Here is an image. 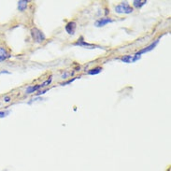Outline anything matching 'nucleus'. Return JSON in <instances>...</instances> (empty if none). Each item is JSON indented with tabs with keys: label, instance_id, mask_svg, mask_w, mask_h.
Here are the masks:
<instances>
[{
	"label": "nucleus",
	"instance_id": "nucleus-1",
	"mask_svg": "<svg viewBox=\"0 0 171 171\" xmlns=\"http://www.w3.org/2000/svg\"><path fill=\"white\" fill-rule=\"evenodd\" d=\"M133 8H131V6L128 4V2H122L121 4L118 6H116L115 8V11L117 13H125V14H129V13L133 12Z\"/></svg>",
	"mask_w": 171,
	"mask_h": 171
},
{
	"label": "nucleus",
	"instance_id": "nucleus-2",
	"mask_svg": "<svg viewBox=\"0 0 171 171\" xmlns=\"http://www.w3.org/2000/svg\"><path fill=\"white\" fill-rule=\"evenodd\" d=\"M31 35H32L33 39H34L36 43H41L44 41L46 38V36L42 33V31H40L39 29L36 28V27L31 29Z\"/></svg>",
	"mask_w": 171,
	"mask_h": 171
},
{
	"label": "nucleus",
	"instance_id": "nucleus-3",
	"mask_svg": "<svg viewBox=\"0 0 171 171\" xmlns=\"http://www.w3.org/2000/svg\"><path fill=\"white\" fill-rule=\"evenodd\" d=\"M158 42H159V39H156L155 41L152 42V44L149 45L148 47H146V48H144V49H142V50H140V51H139V52H137L136 54H135V56L133 57L132 61H133V62H136L137 59H139V58H140V55H141L142 53L148 52H150V51H152V50H153L154 48H155V46H156L157 44H158Z\"/></svg>",
	"mask_w": 171,
	"mask_h": 171
},
{
	"label": "nucleus",
	"instance_id": "nucleus-4",
	"mask_svg": "<svg viewBox=\"0 0 171 171\" xmlns=\"http://www.w3.org/2000/svg\"><path fill=\"white\" fill-rule=\"evenodd\" d=\"M73 45H74V46H80V47H87V48H91V49H93V48H101L100 46L93 45V44H90V43L85 42V40L83 39V36H80L78 41L75 42Z\"/></svg>",
	"mask_w": 171,
	"mask_h": 171
},
{
	"label": "nucleus",
	"instance_id": "nucleus-5",
	"mask_svg": "<svg viewBox=\"0 0 171 171\" xmlns=\"http://www.w3.org/2000/svg\"><path fill=\"white\" fill-rule=\"evenodd\" d=\"M76 28H77V23L75 22H69L66 23V25L65 26L66 31L68 32V34L69 35H74L76 32Z\"/></svg>",
	"mask_w": 171,
	"mask_h": 171
},
{
	"label": "nucleus",
	"instance_id": "nucleus-6",
	"mask_svg": "<svg viewBox=\"0 0 171 171\" xmlns=\"http://www.w3.org/2000/svg\"><path fill=\"white\" fill-rule=\"evenodd\" d=\"M112 22L113 21L110 18L105 17V18H101V19L97 20V21L95 22V25L96 26V27H102V26L108 25V23H112Z\"/></svg>",
	"mask_w": 171,
	"mask_h": 171
},
{
	"label": "nucleus",
	"instance_id": "nucleus-7",
	"mask_svg": "<svg viewBox=\"0 0 171 171\" xmlns=\"http://www.w3.org/2000/svg\"><path fill=\"white\" fill-rule=\"evenodd\" d=\"M11 57L9 52L7 51L4 47H0V62H3Z\"/></svg>",
	"mask_w": 171,
	"mask_h": 171
},
{
	"label": "nucleus",
	"instance_id": "nucleus-8",
	"mask_svg": "<svg viewBox=\"0 0 171 171\" xmlns=\"http://www.w3.org/2000/svg\"><path fill=\"white\" fill-rule=\"evenodd\" d=\"M27 4L28 1H26V0H20V1H18V9L22 12L25 11L27 8Z\"/></svg>",
	"mask_w": 171,
	"mask_h": 171
},
{
	"label": "nucleus",
	"instance_id": "nucleus-9",
	"mask_svg": "<svg viewBox=\"0 0 171 171\" xmlns=\"http://www.w3.org/2000/svg\"><path fill=\"white\" fill-rule=\"evenodd\" d=\"M147 3L146 0H134L133 1V6L137 9H140Z\"/></svg>",
	"mask_w": 171,
	"mask_h": 171
},
{
	"label": "nucleus",
	"instance_id": "nucleus-10",
	"mask_svg": "<svg viewBox=\"0 0 171 171\" xmlns=\"http://www.w3.org/2000/svg\"><path fill=\"white\" fill-rule=\"evenodd\" d=\"M41 88V86H40V84H38V85H35V86H28L27 88H26V91H25V93H34V92H36V91H38V89H40Z\"/></svg>",
	"mask_w": 171,
	"mask_h": 171
},
{
	"label": "nucleus",
	"instance_id": "nucleus-11",
	"mask_svg": "<svg viewBox=\"0 0 171 171\" xmlns=\"http://www.w3.org/2000/svg\"><path fill=\"white\" fill-rule=\"evenodd\" d=\"M101 71H102V68H100V66H97V68L90 69L89 71H88V74L89 75H96V74H99V73L101 72Z\"/></svg>",
	"mask_w": 171,
	"mask_h": 171
},
{
	"label": "nucleus",
	"instance_id": "nucleus-12",
	"mask_svg": "<svg viewBox=\"0 0 171 171\" xmlns=\"http://www.w3.org/2000/svg\"><path fill=\"white\" fill-rule=\"evenodd\" d=\"M132 58H133L132 55H125V56H123L122 58H121V60H122L123 63H130V62H131Z\"/></svg>",
	"mask_w": 171,
	"mask_h": 171
},
{
	"label": "nucleus",
	"instance_id": "nucleus-13",
	"mask_svg": "<svg viewBox=\"0 0 171 171\" xmlns=\"http://www.w3.org/2000/svg\"><path fill=\"white\" fill-rule=\"evenodd\" d=\"M52 78H50L49 80H47L46 82H43L42 84H40V86H41V88H43V87H46V86L50 85V84H51V82H52Z\"/></svg>",
	"mask_w": 171,
	"mask_h": 171
},
{
	"label": "nucleus",
	"instance_id": "nucleus-14",
	"mask_svg": "<svg viewBox=\"0 0 171 171\" xmlns=\"http://www.w3.org/2000/svg\"><path fill=\"white\" fill-rule=\"evenodd\" d=\"M9 113V111H0V118H4V117H6L8 114Z\"/></svg>",
	"mask_w": 171,
	"mask_h": 171
},
{
	"label": "nucleus",
	"instance_id": "nucleus-15",
	"mask_svg": "<svg viewBox=\"0 0 171 171\" xmlns=\"http://www.w3.org/2000/svg\"><path fill=\"white\" fill-rule=\"evenodd\" d=\"M76 80V78H74V79H72V80H68V82H65V83H62V84L61 85H68V84H69V83H71V82H74V80Z\"/></svg>",
	"mask_w": 171,
	"mask_h": 171
},
{
	"label": "nucleus",
	"instance_id": "nucleus-16",
	"mask_svg": "<svg viewBox=\"0 0 171 171\" xmlns=\"http://www.w3.org/2000/svg\"><path fill=\"white\" fill-rule=\"evenodd\" d=\"M47 92H48V90H44V91H42V92H39V93H36V95H44V93H46Z\"/></svg>",
	"mask_w": 171,
	"mask_h": 171
},
{
	"label": "nucleus",
	"instance_id": "nucleus-17",
	"mask_svg": "<svg viewBox=\"0 0 171 171\" xmlns=\"http://www.w3.org/2000/svg\"><path fill=\"white\" fill-rule=\"evenodd\" d=\"M4 100H5V102H9V101H11V97H9V96H6L5 98H4Z\"/></svg>",
	"mask_w": 171,
	"mask_h": 171
},
{
	"label": "nucleus",
	"instance_id": "nucleus-18",
	"mask_svg": "<svg viewBox=\"0 0 171 171\" xmlns=\"http://www.w3.org/2000/svg\"><path fill=\"white\" fill-rule=\"evenodd\" d=\"M3 73H8V74H9V71H1V72H0V74H3Z\"/></svg>",
	"mask_w": 171,
	"mask_h": 171
}]
</instances>
